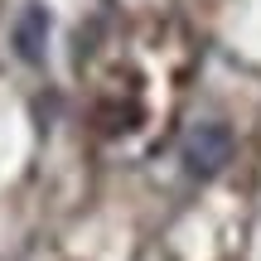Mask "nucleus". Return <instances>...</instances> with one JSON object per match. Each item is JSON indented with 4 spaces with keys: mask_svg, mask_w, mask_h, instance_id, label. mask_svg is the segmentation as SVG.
<instances>
[{
    "mask_svg": "<svg viewBox=\"0 0 261 261\" xmlns=\"http://www.w3.org/2000/svg\"><path fill=\"white\" fill-rule=\"evenodd\" d=\"M92 126L102 130V136H126V130H136L140 126V102L136 97H102L97 102V112H92Z\"/></svg>",
    "mask_w": 261,
    "mask_h": 261,
    "instance_id": "obj_3",
    "label": "nucleus"
},
{
    "mask_svg": "<svg viewBox=\"0 0 261 261\" xmlns=\"http://www.w3.org/2000/svg\"><path fill=\"white\" fill-rule=\"evenodd\" d=\"M227 160H232V130L227 126L203 121L184 136V169L189 174H218Z\"/></svg>",
    "mask_w": 261,
    "mask_h": 261,
    "instance_id": "obj_1",
    "label": "nucleus"
},
{
    "mask_svg": "<svg viewBox=\"0 0 261 261\" xmlns=\"http://www.w3.org/2000/svg\"><path fill=\"white\" fill-rule=\"evenodd\" d=\"M10 39H15V54L24 58V63H44L48 15H44V10H24V15L15 19V29H10Z\"/></svg>",
    "mask_w": 261,
    "mask_h": 261,
    "instance_id": "obj_2",
    "label": "nucleus"
}]
</instances>
